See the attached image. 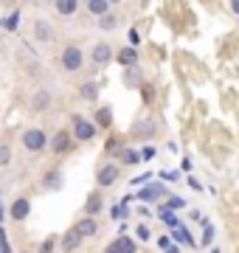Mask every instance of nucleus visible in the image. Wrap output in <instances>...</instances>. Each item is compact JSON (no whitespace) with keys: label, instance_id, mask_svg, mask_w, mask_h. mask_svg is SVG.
<instances>
[{"label":"nucleus","instance_id":"1","mask_svg":"<svg viewBox=\"0 0 239 253\" xmlns=\"http://www.w3.org/2000/svg\"><path fill=\"white\" fill-rule=\"evenodd\" d=\"M135 200H141V203H163V200H169V189L163 183H152L147 189H141L135 194Z\"/></svg>","mask_w":239,"mask_h":253},{"label":"nucleus","instance_id":"2","mask_svg":"<svg viewBox=\"0 0 239 253\" xmlns=\"http://www.w3.org/2000/svg\"><path fill=\"white\" fill-rule=\"evenodd\" d=\"M23 146H26L28 152H42L48 146V138L42 129H26L23 132Z\"/></svg>","mask_w":239,"mask_h":253},{"label":"nucleus","instance_id":"3","mask_svg":"<svg viewBox=\"0 0 239 253\" xmlns=\"http://www.w3.org/2000/svg\"><path fill=\"white\" fill-rule=\"evenodd\" d=\"M74 135H76V141H93L96 124H90V121L82 118V116H74Z\"/></svg>","mask_w":239,"mask_h":253},{"label":"nucleus","instance_id":"4","mask_svg":"<svg viewBox=\"0 0 239 253\" xmlns=\"http://www.w3.org/2000/svg\"><path fill=\"white\" fill-rule=\"evenodd\" d=\"M82 48H76V45H68L62 51V68L65 71H79L82 68Z\"/></svg>","mask_w":239,"mask_h":253},{"label":"nucleus","instance_id":"5","mask_svg":"<svg viewBox=\"0 0 239 253\" xmlns=\"http://www.w3.org/2000/svg\"><path fill=\"white\" fill-rule=\"evenodd\" d=\"M132 135L135 138H152L155 135V121H152V118H138V121L132 124Z\"/></svg>","mask_w":239,"mask_h":253},{"label":"nucleus","instance_id":"6","mask_svg":"<svg viewBox=\"0 0 239 253\" xmlns=\"http://www.w3.org/2000/svg\"><path fill=\"white\" fill-rule=\"evenodd\" d=\"M104 253H135V242H132L129 236L121 234L119 239H116V242L107 245V251H104Z\"/></svg>","mask_w":239,"mask_h":253},{"label":"nucleus","instance_id":"7","mask_svg":"<svg viewBox=\"0 0 239 253\" xmlns=\"http://www.w3.org/2000/svg\"><path fill=\"white\" fill-rule=\"evenodd\" d=\"M90 59L96 65H107V62H113V48L107 45V42H99V45L90 51Z\"/></svg>","mask_w":239,"mask_h":253},{"label":"nucleus","instance_id":"8","mask_svg":"<svg viewBox=\"0 0 239 253\" xmlns=\"http://www.w3.org/2000/svg\"><path fill=\"white\" fill-rule=\"evenodd\" d=\"M116 180H119V166L107 163V166H101L99 169V186H113Z\"/></svg>","mask_w":239,"mask_h":253},{"label":"nucleus","instance_id":"9","mask_svg":"<svg viewBox=\"0 0 239 253\" xmlns=\"http://www.w3.org/2000/svg\"><path fill=\"white\" fill-rule=\"evenodd\" d=\"M180 208H186L183 197H169V200H163V203H158V214H175Z\"/></svg>","mask_w":239,"mask_h":253},{"label":"nucleus","instance_id":"10","mask_svg":"<svg viewBox=\"0 0 239 253\" xmlns=\"http://www.w3.org/2000/svg\"><path fill=\"white\" fill-rule=\"evenodd\" d=\"M79 245H82V234H79L76 228H71V231L62 236V251H65V253H74Z\"/></svg>","mask_w":239,"mask_h":253},{"label":"nucleus","instance_id":"11","mask_svg":"<svg viewBox=\"0 0 239 253\" xmlns=\"http://www.w3.org/2000/svg\"><path fill=\"white\" fill-rule=\"evenodd\" d=\"M172 239H175L177 245H186V248H194V236L186 231V225H175V231H172Z\"/></svg>","mask_w":239,"mask_h":253},{"label":"nucleus","instance_id":"12","mask_svg":"<svg viewBox=\"0 0 239 253\" xmlns=\"http://www.w3.org/2000/svg\"><path fill=\"white\" fill-rule=\"evenodd\" d=\"M74 228L82 234V239H87V236H96V231H99V225H96V219H93V217H84L82 222H76Z\"/></svg>","mask_w":239,"mask_h":253},{"label":"nucleus","instance_id":"13","mask_svg":"<svg viewBox=\"0 0 239 253\" xmlns=\"http://www.w3.org/2000/svg\"><path fill=\"white\" fill-rule=\"evenodd\" d=\"M28 211H31V203H28L26 197L14 200V206H11V217H14V219H26Z\"/></svg>","mask_w":239,"mask_h":253},{"label":"nucleus","instance_id":"14","mask_svg":"<svg viewBox=\"0 0 239 253\" xmlns=\"http://www.w3.org/2000/svg\"><path fill=\"white\" fill-rule=\"evenodd\" d=\"M31 107L37 110V113H40V110H48V107H51V93H48V90H37V93H34V99H31Z\"/></svg>","mask_w":239,"mask_h":253},{"label":"nucleus","instance_id":"15","mask_svg":"<svg viewBox=\"0 0 239 253\" xmlns=\"http://www.w3.org/2000/svg\"><path fill=\"white\" fill-rule=\"evenodd\" d=\"M34 34H37V40H42V42H51V40H54V28H51V23H42V20H37Z\"/></svg>","mask_w":239,"mask_h":253},{"label":"nucleus","instance_id":"16","mask_svg":"<svg viewBox=\"0 0 239 253\" xmlns=\"http://www.w3.org/2000/svg\"><path fill=\"white\" fill-rule=\"evenodd\" d=\"M76 9H79V0H56V11L62 17H71Z\"/></svg>","mask_w":239,"mask_h":253},{"label":"nucleus","instance_id":"17","mask_svg":"<svg viewBox=\"0 0 239 253\" xmlns=\"http://www.w3.org/2000/svg\"><path fill=\"white\" fill-rule=\"evenodd\" d=\"M84 211H87V217H96L101 211V194L99 191H93L90 197H87V206H84Z\"/></svg>","mask_w":239,"mask_h":253},{"label":"nucleus","instance_id":"18","mask_svg":"<svg viewBox=\"0 0 239 253\" xmlns=\"http://www.w3.org/2000/svg\"><path fill=\"white\" fill-rule=\"evenodd\" d=\"M87 11L96 14V17H101V14L110 11V3H107V0H87Z\"/></svg>","mask_w":239,"mask_h":253},{"label":"nucleus","instance_id":"19","mask_svg":"<svg viewBox=\"0 0 239 253\" xmlns=\"http://www.w3.org/2000/svg\"><path fill=\"white\" fill-rule=\"evenodd\" d=\"M68 141H71V138H68V132H56V138H54V144H51V149H54L56 155H62L65 149H68Z\"/></svg>","mask_w":239,"mask_h":253},{"label":"nucleus","instance_id":"20","mask_svg":"<svg viewBox=\"0 0 239 253\" xmlns=\"http://www.w3.org/2000/svg\"><path fill=\"white\" fill-rule=\"evenodd\" d=\"M45 186H48L51 191L62 189V172H51V174H45Z\"/></svg>","mask_w":239,"mask_h":253},{"label":"nucleus","instance_id":"21","mask_svg":"<svg viewBox=\"0 0 239 253\" xmlns=\"http://www.w3.org/2000/svg\"><path fill=\"white\" fill-rule=\"evenodd\" d=\"M96 121H99V126H110L113 124V110L110 107H101L99 113H96Z\"/></svg>","mask_w":239,"mask_h":253},{"label":"nucleus","instance_id":"22","mask_svg":"<svg viewBox=\"0 0 239 253\" xmlns=\"http://www.w3.org/2000/svg\"><path fill=\"white\" fill-rule=\"evenodd\" d=\"M116 23H119V20H116V14H110V11L99 17V26L104 28V31H113V28H116Z\"/></svg>","mask_w":239,"mask_h":253},{"label":"nucleus","instance_id":"23","mask_svg":"<svg viewBox=\"0 0 239 253\" xmlns=\"http://www.w3.org/2000/svg\"><path fill=\"white\" fill-rule=\"evenodd\" d=\"M121 161L127 163V166H135V163L141 161V152H135V149H124V152H121Z\"/></svg>","mask_w":239,"mask_h":253},{"label":"nucleus","instance_id":"24","mask_svg":"<svg viewBox=\"0 0 239 253\" xmlns=\"http://www.w3.org/2000/svg\"><path fill=\"white\" fill-rule=\"evenodd\" d=\"M119 59H121L124 65H132L135 59H138V51H135V48H124V51L119 54Z\"/></svg>","mask_w":239,"mask_h":253},{"label":"nucleus","instance_id":"25","mask_svg":"<svg viewBox=\"0 0 239 253\" xmlns=\"http://www.w3.org/2000/svg\"><path fill=\"white\" fill-rule=\"evenodd\" d=\"M129 211H127V203H121V206H116V208H110V217L113 219H124Z\"/></svg>","mask_w":239,"mask_h":253},{"label":"nucleus","instance_id":"26","mask_svg":"<svg viewBox=\"0 0 239 253\" xmlns=\"http://www.w3.org/2000/svg\"><path fill=\"white\" fill-rule=\"evenodd\" d=\"M96 93H99V87H96V84H84V87H82V99L93 101V99H96Z\"/></svg>","mask_w":239,"mask_h":253},{"label":"nucleus","instance_id":"27","mask_svg":"<svg viewBox=\"0 0 239 253\" xmlns=\"http://www.w3.org/2000/svg\"><path fill=\"white\" fill-rule=\"evenodd\" d=\"M9 163H11V149L3 144L0 146V166H9Z\"/></svg>","mask_w":239,"mask_h":253},{"label":"nucleus","instance_id":"28","mask_svg":"<svg viewBox=\"0 0 239 253\" xmlns=\"http://www.w3.org/2000/svg\"><path fill=\"white\" fill-rule=\"evenodd\" d=\"M211 242H214V228L205 222V231H202V248H205V245H211Z\"/></svg>","mask_w":239,"mask_h":253},{"label":"nucleus","instance_id":"29","mask_svg":"<svg viewBox=\"0 0 239 253\" xmlns=\"http://www.w3.org/2000/svg\"><path fill=\"white\" fill-rule=\"evenodd\" d=\"M149 180H152V174H138V177H132V183H129V186H141V183H149Z\"/></svg>","mask_w":239,"mask_h":253},{"label":"nucleus","instance_id":"30","mask_svg":"<svg viewBox=\"0 0 239 253\" xmlns=\"http://www.w3.org/2000/svg\"><path fill=\"white\" fill-rule=\"evenodd\" d=\"M160 219H163L166 225H172V228H175V225H180V222H177V217H175V214H160Z\"/></svg>","mask_w":239,"mask_h":253},{"label":"nucleus","instance_id":"31","mask_svg":"<svg viewBox=\"0 0 239 253\" xmlns=\"http://www.w3.org/2000/svg\"><path fill=\"white\" fill-rule=\"evenodd\" d=\"M17 20H20V14H11V17L6 20V28H9V31H17Z\"/></svg>","mask_w":239,"mask_h":253},{"label":"nucleus","instance_id":"32","mask_svg":"<svg viewBox=\"0 0 239 253\" xmlns=\"http://www.w3.org/2000/svg\"><path fill=\"white\" fill-rule=\"evenodd\" d=\"M135 231H138V239H144V242H147L149 236H152V234H149V228H147V225H138Z\"/></svg>","mask_w":239,"mask_h":253},{"label":"nucleus","instance_id":"33","mask_svg":"<svg viewBox=\"0 0 239 253\" xmlns=\"http://www.w3.org/2000/svg\"><path fill=\"white\" fill-rule=\"evenodd\" d=\"M54 251V239H45V242L40 245V253H51Z\"/></svg>","mask_w":239,"mask_h":253},{"label":"nucleus","instance_id":"34","mask_svg":"<svg viewBox=\"0 0 239 253\" xmlns=\"http://www.w3.org/2000/svg\"><path fill=\"white\" fill-rule=\"evenodd\" d=\"M152 155H155V149H152V146H147V149H144V152H141V158H144V161H149V158H152Z\"/></svg>","mask_w":239,"mask_h":253},{"label":"nucleus","instance_id":"35","mask_svg":"<svg viewBox=\"0 0 239 253\" xmlns=\"http://www.w3.org/2000/svg\"><path fill=\"white\" fill-rule=\"evenodd\" d=\"M163 251H166V253H180V245H172V242H169Z\"/></svg>","mask_w":239,"mask_h":253},{"label":"nucleus","instance_id":"36","mask_svg":"<svg viewBox=\"0 0 239 253\" xmlns=\"http://www.w3.org/2000/svg\"><path fill=\"white\" fill-rule=\"evenodd\" d=\"M138 40H141L138 31H129V42H132V45H138Z\"/></svg>","mask_w":239,"mask_h":253},{"label":"nucleus","instance_id":"37","mask_svg":"<svg viewBox=\"0 0 239 253\" xmlns=\"http://www.w3.org/2000/svg\"><path fill=\"white\" fill-rule=\"evenodd\" d=\"M189 186H192L194 191H202V186H200V183H197V180H194V177H189Z\"/></svg>","mask_w":239,"mask_h":253},{"label":"nucleus","instance_id":"38","mask_svg":"<svg viewBox=\"0 0 239 253\" xmlns=\"http://www.w3.org/2000/svg\"><path fill=\"white\" fill-rule=\"evenodd\" d=\"M231 9H234V14L239 17V0H231Z\"/></svg>","mask_w":239,"mask_h":253},{"label":"nucleus","instance_id":"39","mask_svg":"<svg viewBox=\"0 0 239 253\" xmlns=\"http://www.w3.org/2000/svg\"><path fill=\"white\" fill-rule=\"evenodd\" d=\"M107 3H110V6H116V3H121V0H107Z\"/></svg>","mask_w":239,"mask_h":253},{"label":"nucleus","instance_id":"40","mask_svg":"<svg viewBox=\"0 0 239 253\" xmlns=\"http://www.w3.org/2000/svg\"><path fill=\"white\" fill-rule=\"evenodd\" d=\"M0 214H3V206H0Z\"/></svg>","mask_w":239,"mask_h":253},{"label":"nucleus","instance_id":"41","mask_svg":"<svg viewBox=\"0 0 239 253\" xmlns=\"http://www.w3.org/2000/svg\"><path fill=\"white\" fill-rule=\"evenodd\" d=\"M211 253H220V251H211Z\"/></svg>","mask_w":239,"mask_h":253}]
</instances>
